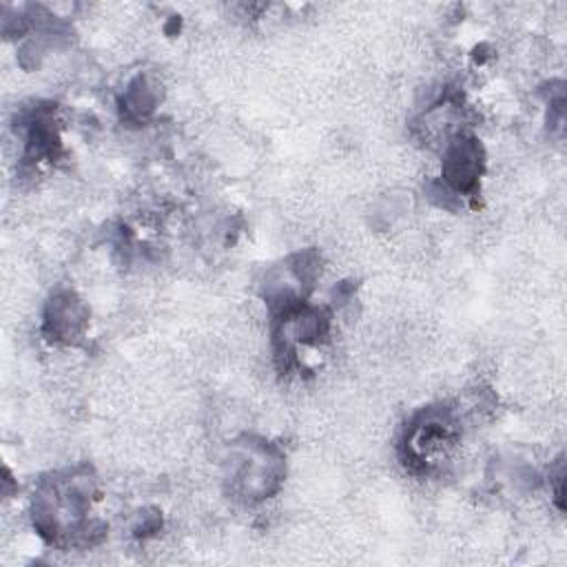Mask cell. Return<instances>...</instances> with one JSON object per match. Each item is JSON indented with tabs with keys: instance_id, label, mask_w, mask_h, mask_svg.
<instances>
[{
	"instance_id": "6da1fadb",
	"label": "cell",
	"mask_w": 567,
	"mask_h": 567,
	"mask_svg": "<svg viewBox=\"0 0 567 567\" xmlns=\"http://www.w3.org/2000/svg\"><path fill=\"white\" fill-rule=\"evenodd\" d=\"M86 326V308L73 292H58L44 315V330L53 341L75 343Z\"/></svg>"
}]
</instances>
